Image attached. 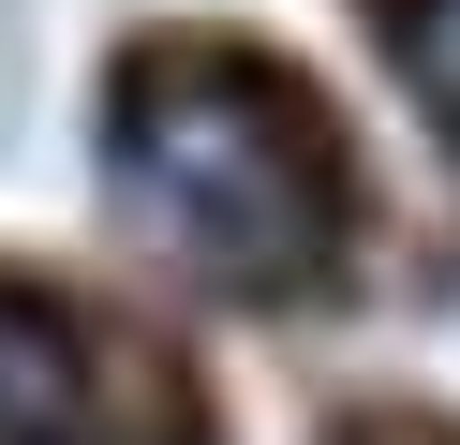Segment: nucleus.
I'll return each mask as SVG.
<instances>
[{
	"mask_svg": "<svg viewBox=\"0 0 460 445\" xmlns=\"http://www.w3.org/2000/svg\"><path fill=\"white\" fill-rule=\"evenodd\" d=\"M104 178H119L134 237L223 297H297L341 253V178L252 59H193V45L134 59L104 104Z\"/></svg>",
	"mask_w": 460,
	"mask_h": 445,
	"instance_id": "obj_1",
	"label": "nucleus"
},
{
	"mask_svg": "<svg viewBox=\"0 0 460 445\" xmlns=\"http://www.w3.org/2000/svg\"><path fill=\"white\" fill-rule=\"evenodd\" d=\"M0 445H90V356L15 282H0Z\"/></svg>",
	"mask_w": 460,
	"mask_h": 445,
	"instance_id": "obj_2",
	"label": "nucleus"
},
{
	"mask_svg": "<svg viewBox=\"0 0 460 445\" xmlns=\"http://www.w3.org/2000/svg\"><path fill=\"white\" fill-rule=\"evenodd\" d=\"M401 59H416V89H430V119L460 134V0H416V30H401Z\"/></svg>",
	"mask_w": 460,
	"mask_h": 445,
	"instance_id": "obj_3",
	"label": "nucleus"
}]
</instances>
